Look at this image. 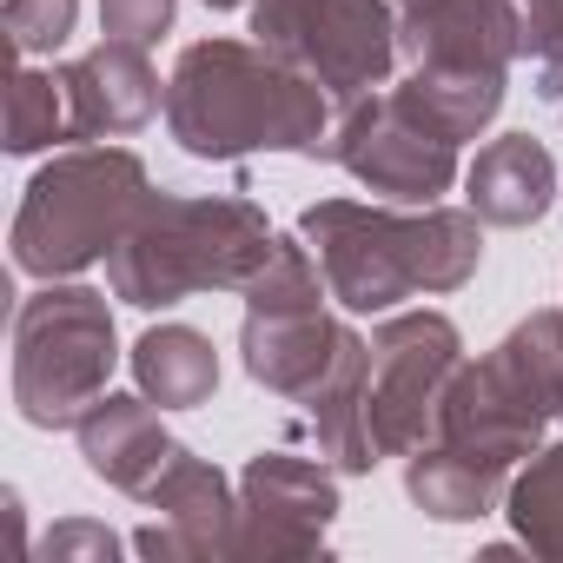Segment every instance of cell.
Returning <instances> with one entry per match:
<instances>
[{
	"label": "cell",
	"mask_w": 563,
	"mask_h": 563,
	"mask_svg": "<svg viewBox=\"0 0 563 563\" xmlns=\"http://www.w3.org/2000/svg\"><path fill=\"white\" fill-rule=\"evenodd\" d=\"M451 352H457V339H451L444 319H398V325L378 332L372 365L391 372V385L385 391H365V444H372V457L411 438L418 411H431L424 398H431L438 372L451 365Z\"/></svg>",
	"instance_id": "cell-7"
},
{
	"label": "cell",
	"mask_w": 563,
	"mask_h": 563,
	"mask_svg": "<svg viewBox=\"0 0 563 563\" xmlns=\"http://www.w3.org/2000/svg\"><path fill=\"white\" fill-rule=\"evenodd\" d=\"M133 192H140V166H133L126 153H113V159H80V166H67V173H47V179L34 186V206H27V212H47V239L21 245V265H41V272H54V265H87V258L113 239V225H120V212L133 206Z\"/></svg>",
	"instance_id": "cell-5"
},
{
	"label": "cell",
	"mask_w": 563,
	"mask_h": 563,
	"mask_svg": "<svg viewBox=\"0 0 563 563\" xmlns=\"http://www.w3.org/2000/svg\"><path fill=\"white\" fill-rule=\"evenodd\" d=\"M510 517L537 550L563 556V451H543L530 464V477L510 490Z\"/></svg>",
	"instance_id": "cell-13"
},
{
	"label": "cell",
	"mask_w": 563,
	"mask_h": 563,
	"mask_svg": "<svg viewBox=\"0 0 563 563\" xmlns=\"http://www.w3.org/2000/svg\"><path fill=\"white\" fill-rule=\"evenodd\" d=\"M87 457H93V471L113 477V484H146V471H159V464L179 457V451L159 438V424H153L133 398H107L100 418H87Z\"/></svg>",
	"instance_id": "cell-9"
},
{
	"label": "cell",
	"mask_w": 563,
	"mask_h": 563,
	"mask_svg": "<svg viewBox=\"0 0 563 563\" xmlns=\"http://www.w3.org/2000/svg\"><path fill=\"white\" fill-rule=\"evenodd\" d=\"M8 21H14L21 54H34V47H47V41L60 47V41H67V27H74V0H14Z\"/></svg>",
	"instance_id": "cell-14"
},
{
	"label": "cell",
	"mask_w": 563,
	"mask_h": 563,
	"mask_svg": "<svg viewBox=\"0 0 563 563\" xmlns=\"http://www.w3.org/2000/svg\"><path fill=\"white\" fill-rule=\"evenodd\" d=\"M252 34L332 93H365L391 67V27L378 0H258Z\"/></svg>",
	"instance_id": "cell-4"
},
{
	"label": "cell",
	"mask_w": 563,
	"mask_h": 563,
	"mask_svg": "<svg viewBox=\"0 0 563 563\" xmlns=\"http://www.w3.org/2000/svg\"><path fill=\"white\" fill-rule=\"evenodd\" d=\"M173 0H107V34L126 47H146L153 34H166Z\"/></svg>",
	"instance_id": "cell-15"
},
{
	"label": "cell",
	"mask_w": 563,
	"mask_h": 563,
	"mask_svg": "<svg viewBox=\"0 0 563 563\" xmlns=\"http://www.w3.org/2000/svg\"><path fill=\"white\" fill-rule=\"evenodd\" d=\"M265 258H272V239L245 206L159 199V212L113 252V286L133 306H173L192 286H232Z\"/></svg>",
	"instance_id": "cell-3"
},
{
	"label": "cell",
	"mask_w": 563,
	"mask_h": 563,
	"mask_svg": "<svg viewBox=\"0 0 563 563\" xmlns=\"http://www.w3.org/2000/svg\"><path fill=\"white\" fill-rule=\"evenodd\" d=\"M140 385L159 398V405H199L212 385H219V358H212V345L199 339V332H153V339H140Z\"/></svg>",
	"instance_id": "cell-10"
},
{
	"label": "cell",
	"mask_w": 563,
	"mask_h": 563,
	"mask_svg": "<svg viewBox=\"0 0 563 563\" xmlns=\"http://www.w3.org/2000/svg\"><path fill=\"white\" fill-rule=\"evenodd\" d=\"M166 113H173V133L186 140V153H199V159H232V153H252V146L312 153L319 126H325L319 87L278 74V67L252 60L245 47H225V41L192 47L179 60Z\"/></svg>",
	"instance_id": "cell-1"
},
{
	"label": "cell",
	"mask_w": 563,
	"mask_h": 563,
	"mask_svg": "<svg viewBox=\"0 0 563 563\" xmlns=\"http://www.w3.org/2000/svg\"><path fill=\"white\" fill-rule=\"evenodd\" d=\"M451 146H457V140H444V133L398 93V100H378L372 113H358V120L345 126L339 159H345L365 186H378V192H391V199H438L444 179H451Z\"/></svg>",
	"instance_id": "cell-6"
},
{
	"label": "cell",
	"mask_w": 563,
	"mask_h": 563,
	"mask_svg": "<svg viewBox=\"0 0 563 563\" xmlns=\"http://www.w3.org/2000/svg\"><path fill=\"white\" fill-rule=\"evenodd\" d=\"M490 471L497 464H471V451H431L411 464V497L431 510V517H484L490 504Z\"/></svg>",
	"instance_id": "cell-12"
},
{
	"label": "cell",
	"mask_w": 563,
	"mask_h": 563,
	"mask_svg": "<svg viewBox=\"0 0 563 563\" xmlns=\"http://www.w3.org/2000/svg\"><path fill=\"white\" fill-rule=\"evenodd\" d=\"M550 153L543 146H530L523 133H504L490 153H477V166H471V206L484 212V219H497V225H530V219H543V206H550Z\"/></svg>",
	"instance_id": "cell-8"
},
{
	"label": "cell",
	"mask_w": 563,
	"mask_h": 563,
	"mask_svg": "<svg viewBox=\"0 0 563 563\" xmlns=\"http://www.w3.org/2000/svg\"><path fill=\"white\" fill-rule=\"evenodd\" d=\"M306 232L319 239L332 292L352 312L398 306L418 286L444 292L477 265V225L451 219V212H431L424 225H398V219H378L358 206H319V212H306Z\"/></svg>",
	"instance_id": "cell-2"
},
{
	"label": "cell",
	"mask_w": 563,
	"mask_h": 563,
	"mask_svg": "<svg viewBox=\"0 0 563 563\" xmlns=\"http://www.w3.org/2000/svg\"><path fill=\"white\" fill-rule=\"evenodd\" d=\"M252 510H272V523H306V530H325V517L339 510L332 484L312 471V464H292V457H258L252 477Z\"/></svg>",
	"instance_id": "cell-11"
},
{
	"label": "cell",
	"mask_w": 563,
	"mask_h": 563,
	"mask_svg": "<svg viewBox=\"0 0 563 563\" xmlns=\"http://www.w3.org/2000/svg\"><path fill=\"white\" fill-rule=\"evenodd\" d=\"M206 8H239V0H206Z\"/></svg>",
	"instance_id": "cell-16"
}]
</instances>
